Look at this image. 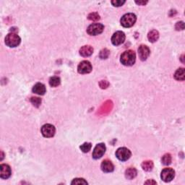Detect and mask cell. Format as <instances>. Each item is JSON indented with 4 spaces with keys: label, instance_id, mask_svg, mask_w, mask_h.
I'll list each match as a JSON object with an SVG mask.
<instances>
[{
    "label": "cell",
    "instance_id": "obj_9",
    "mask_svg": "<svg viewBox=\"0 0 185 185\" xmlns=\"http://www.w3.org/2000/svg\"><path fill=\"white\" fill-rule=\"evenodd\" d=\"M92 65L90 61H83L79 64L77 67V71L80 74H88L92 71Z\"/></svg>",
    "mask_w": 185,
    "mask_h": 185
},
{
    "label": "cell",
    "instance_id": "obj_3",
    "mask_svg": "<svg viewBox=\"0 0 185 185\" xmlns=\"http://www.w3.org/2000/svg\"><path fill=\"white\" fill-rule=\"evenodd\" d=\"M137 20V17L133 13H127L121 18V25L124 28H130L133 26Z\"/></svg>",
    "mask_w": 185,
    "mask_h": 185
},
{
    "label": "cell",
    "instance_id": "obj_24",
    "mask_svg": "<svg viewBox=\"0 0 185 185\" xmlns=\"http://www.w3.org/2000/svg\"><path fill=\"white\" fill-rule=\"evenodd\" d=\"M88 20H92V21H97V20L100 19V16L97 12H92V13L88 15Z\"/></svg>",
    "mask_w": 185,
    "mask_h": 185
},
{
    "label": "cell",
    "instance_id": "obj_26",
    "mask_svg": "<svg viewBox=\"0 0 185 185\" xmlns=\"http://www.w3.org/2000/svg\"><path fill=\"white\" fill-rule=\"evenodd\" d=\"M72 184H88V182L84 179L81 178H76L75 179H73V182H71Z\"/></svg>",
    "mask_w": 185,
    "mask_h": 185
},
{
    "label": "cell",
    "instance_id": "obj_25",
    "mask_svg": "<svg viewBox=\"0 0 185 185\" xmlns=\"http://www.w3.org/2000/svg\"><path fill=\"white\" fill-rule=\"evenodd\" d=\"M30 102L32 103V104L33 105L36 107H38L41 104V99L40 98L38 97H32L30 98Z\"/></svg>",
    "mask_w": 185,
    "mask_h": 185
},
{
    "label": "cell",
    "instance_id": "obj_28",
    "mask_svg": "<svg viewBox=\"0 0 185 185\" xmlns=\"http://www.w3.org/2000/svg\"><path fill=\"white\" fill-rule=\"evenodd\" d=\"M176 30H182L184 29V23L183 21L178 22L175 26Z\"/></svg>",
    "mask_w": 185,
    "mask_h": 185
},
{
    "label": "cell",
    "instance_id": "obj_12",
    "mask_svg": "<svg viewBox=\"0 0 185 185\" xmlns=\"http://www.w3.org/2000/svg\"><path fill=\"white\" fill-rule=\"evenodd\" d=\"M150 54H151V51L148 47L145 45H141L139 46L138 48V55L139 58L142 61H145L148 59V57H149Z\"/></svg>",
    "mask_w": 185,
    "mask_h": 185
},
{
    "label": "cell",
    "instance_id": "obj_15",
    "mask_svg": "<svg viewBox=\"0 0 185 185\" xmlns=\"http://www.w3.org/2000/svg\"><path fill=\"white\" fill-rule=\"evenodd\" d=\"M93 53V48L90 46H83L80 49V54L83 57H90Z\"/></svg>",
    "mask_w": 185,
    "mask_h": 185
},
{
    "label": "cell",
    "instance_id": "obj_4",
    "mask_svg": "<svg viewBox=\"0 0 185 185\" xmlns=\"http://www.w3.org/2000/svg\"><path fill=\"white\" fill-rule=\"evenodd\" d=\"M104 26L101 23H92L88 26L87 33L90 36H97L104 31Z\"/></svg>",
    "mask_w": 185,
    "mask_h": 185
},
{
    "label": "cell",
    "instance_id": "obj_19",
    "mask_svg": "<svg viewBox=\"0 0 185 185\" xmlns=\"http://www.w3.org/2000/svg\"><path fill=\"white\" fill-rule=\"evenodd\" d=\"M142 168L145 171H151L153 168V163L152 161H145L142 163Z\"/></svg>",
    "mask_w": 185,
    "mask_h": 185
},
{
    "label": "cell",
    "instance_id": "obj_18",
    "mask_svg": "<svg viewBox=\"0 0 185 185\" xmlns=\"http://www.w3.org/2000/svg\"><path fill=\"white\" fill-rule=\"evenodd\" d=\"M174 78L177 81H183L185 79V71L184 68H179L176 71L174 74Z\"/></svg>",
    "mask_w": 185,
    "mask_h": 185
},
{
    "label": "cell",
    "instance_id": "obj_7",
    "mask_svg": "<svg viewBox=\"0 0 185 185\" xmlns=\"http://www.w3.org/2000/svg\"><path fill=\"white\" fill-rule=\"evenodd\" d=\"M55 127L54 125L50 124H46L43 125L41 127V133L43 136L45 137H52L55 135Z\"/></svg>",
    "mask_w": 185,
    "mask_h": 185
},
{
    "label": "cell",
    "instance_id": "obj_22",
    "mask_svg": "<svg viewBox=\"0 0 185 185\" xmlns=\"http://www.w3.org/2000/svg\"><path fill=\"white\" fill-rule=\"evenodd\" d=\"M91 147H92L91 143H83L80 148H81V151H83V153H88V152H89L90 151Z\"/></svg>",
    "mask_w": 185,
    "mask_h": 185
},
{
    "label": "cell",
    "instance_id": "obj_17",
    "mask_svg": "<svg viewBox=\"0 0 185 185\" xmlns=\"http://www.w3.org/2000/svg\"><path fill=\"white\" fill-rule=\"evenodd\" d=\"M137 174V171L135 168H129L125 171V177L127 179H133L136 177Z\"/></svg>",
    "mask_w": 185,
    "mask_h": 185
},
{
    "label": "cell",
    "instance_id": "obj_6",
    "mask_svg": "<svg viewBox=\"0 0 185 185\" xmlns=\"http://www.w3.org/2000/svg\"><path fill=\"white\" fill-rule=\"evenodd\" d=\"M175 176V171L171 168H166L161 171V178L165 182H169L174 179Z\"/></svg>",
    "mask_w": 185,
    "mask_h": 185
},
{
    "label": "cell",
    "instance_id": "obj_16",
    "mask_svg": "<svg viewBox=\"0 0 185 185\" xmlns=\"http://www.w3.org/2000/svg\"><path fill=\"white\" fill-rule=\"evenodd\" d=\"M158 38H159V33L156 30H152L148 34V38L149 41L151 43L157 41Z\"/></svg>",
    "mask_w": 185,
    "mask_h": 185
},
{
    "label": "cell",
    "instance_id": "obj_1",
    "mask_svg": "<svg viewBox=\"0 0 185 185\" xmlns=\"http://www.w3.org/2000/svg\"><path fill=\"white\" fill-rule=\"evenodd\" d=\"M136 60V55L135 53L132 50L125 51L123 54L121 55L120 61L122 65L125 66H132L133 65Z\"/></svg>",
    "mask_w": 185,
    "mask_h": 185
},
{
    "label": "cell",
    "instance_id": "obj_27",
    "mask_svg": "<svg viewBox=\"0 0 185 185\" xmlns=\"http://www.w3.org/2000/svg\"><path fill=\"white\" fill-rule=\"evenodd\" d=\"M125 3V1H122V0H114V1H112V4L114 7H121Z\"/></svg>",
    "mask_w": 185,
    "mask_h": 185
},
{
    "label": "cell",
    "instance_id": "obj_20",
    "mask_svg": "<svg viewBox=\"0 0 185 185\" xmlns=\"http://www.w3.org/2000/svg\"><path fill=\"white\" fill-rule=\"evenodd\" d=\"M60 83H61L60 78L59 77H57V76L51 77L50 80H49V85H50L51 87H57V86L60 85Z\"/></svg>",
    "mask_w": 185,
    "mask_h": 185
},
{
    "label": "cell",
    "instance_id": "obj_31",
    "mask_svg": "<svg viewBox=\"0 0 185 185\" xmlns=\"http://www.w3.org/2000/svg\"><path fill=\"white\" fill-rule=\"evenodd\" d=\"M145 184H156V182H155V181H153V180H148L146 182H145Z\"/></svg>",
    "mask_w": 185,
    "mask_h": 185
},
{
    "label": "cell",
    "instance_id": "obj_29",
    "mask_svg": "<svg viewBox=\"0 0 185 185\" xmlns=\"http://www.w3.org/2000/svg\"><path fill=\"white\" fill-rule=\"evenodd\" d=\"M99 85H100V87L104 89V88H108V85H109V83H108L106 81H101L100 82Z\"/></svg>",
    "mask_w": 185,
    "mask_h": 185
},
{
    "label": "cell",
    "instance_id": "obj_14",
    "mask_svg": "<svg viewBox=\"0 0 185 185\" xmlns=\"http://www.w3.org/2000/svg\"><path fill=\"white\" fill-rule=\"evenodd\" d=\"M46 91V86H45L44 84L40 83H36V85L33 86V92L34 93H36L40 96L44 95Z\"/></svg>",
    "mask_w": 185,
    "mask_h": 185
},
{
    "label": "cell",
    "instance_id": "obj_11",
    "mask_svg": "<svg viewBox=\"0 0 185 185\" xmlns=\"http://www.w3.org/2000/svg\"><path fill=\"white\" fill-rule=\"evenodd\" d=\"M11 168L7 164H1L0 166V177L3 179H7L11 176Z\"/></svg>",
    "mask_w": 185,
    "mask_h": 185
},
{
    "label": "cell",
    "instance_id": "obj_10",
    "mask_svg": "<svg viewBox=\"0 0 185 185\" xmlns=\"http://www.w3.org/2000/svg\"><path fill=\"white\" fill-rule=\"evenodd\" d=\"M106 152V146L104 143H99L96 145L92 152V158L94 159H98L101 158Z\"/></svg>",
    "mask_w": 185,
    "mask_h": 185
},
{
    "label": "cell",
    "instance_id": "obj_8",
    "mask_svg": "<svg viewBox=\"0 0 185 185\" xmlns=\"http://www.w3.org/2000/svg\"><path fill=\"white\" fill-rule=\"evenodd\" d=\"M125 41V34L122 31H117L112 37V42L114 46H120Z\"/></svg>",
    "mask_w": 185,
    "mask_h": 185
},
{
    "label": "cell",
    "instance_id": "obj_5",
    "mask_svg": "<svg viewBox=\"0 0 185 185\" xmlns=\"http://www.w3.org/2000/svg\"><path fill=\"white\" fill-rule=\"evenodd\" d=\"M131 152L127 148H120L116 152V156L119 160L122 161H127L131 157Z\"/></svg>",
    "mask_w": 185,
    "mask_h": 185
},
{
    "label": "cell",
    "instance_id": "obj_30",
    "mask_svg": "<svg viewBox=\"0 0 185 185\" xmlns=\"http://www.w3.org/2000/svg\"><path fill=\"white\" fill-rule=\"evenodd\" d=\"M135 3L139 5H145L148 3V1H136Z\"/></svg>",
    "mask_w": 185,
    "mask_h": 185
},
{
    "label": "cell",
    "instance_id": "obj_2",
    "mask_svg": "<svg viewBox=\"0 0 185 185\" xmlns=\"http://www.w3.org/2000/svg\"><path fill=\"white\" fill-rule=\"evenodd\" d=\"M5 44L7 46L14 48V47L18 46L20 44L21 39H20V36L18 34L15 33H10L5 37Z\"/></svg>",
    "mask_w": 185,
    "mask_h": 185
},
{
    "label": "cell",
    "instance_id": "obj_13",
    "mask_svg": "<svg viewBox=\"0 0 185 185\" xmlns=\"http://www.w3.org/2000/svg\"><path fill=\"white\" fill-rule=\"evenodd\" d=\"M100 168H101L103 171L106 172V173H110V172H112L114 170V164L109 160H104L102 162Z\"/></svg>",
    "mask_w": 185,
    "mask_h": 185
},
{
    "label": "cell",
    "instance_id": "obj_21",
    "mask_svg": "<svg viewBox=\"0 0 185 185\" xmlns=\"http://www.w3.org/2000/svg\"><path fill=\"white\" fill-rule=\"evenodd\" d=\"M171 161H172L171 155L169 153H166L165 155H163V156L161 158L162 163L165 166H168L171 163Z\"/></svg>",
    "mask_w": 185,
    "mask_h": 185
},
{
    "label": "cell",
    "instance_id": "obj_23",
    "mask_svg": "<svg viewBox=\"0 0 185 185\" xmlns=\"http://www.w3.org/2000/svg\"><path fill=\"white\" fill-rule=\"evenodd\" d=\"M109 54H110V51H108L107 49H102V50L100 51L99 57H100V58L102 59H107L108 56H109Z\"/></svg>",
    "mask_w": 185,
    "mask_h": 185
}]
</instances>
